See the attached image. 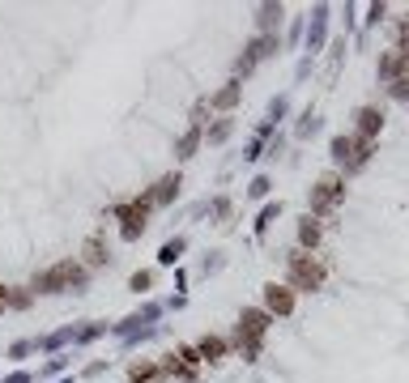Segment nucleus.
I'll list each match as a JSON object with an SVG mask.
<instances>
[{"label":"nucleus","instance_id":"obj_6","mask_svg":"<svg viewBox=\"0 0 409 383\" xmlns=\"http://www.w3.org/2000/svg\"><path fill=\"white\" fill-rule=\"evenodd\" d=\"M358 132H363V141H367V136H376V132H380V111L363 107V111H358Z\"/></svg>","mask_w":409,"mask_h":383},{"label":"nucleus","instance_id":"obj_5","mask_svg":"<svg viewBox=\"0 0 409 383\" xmlns=\"http://www.w3.org/2000/svg\"><path fill=\"white\" fill-rule=\"evenodd\" d=\"M124 222H128V226H124V234H128V239H137V230L145 226V205H141V200H137V205H128V209H124Z\"/></svg>","mask_w":409,"mask_h":383},{"label":"nucleus","instance_id":"obj_2","mask_svg":"<svg viewBox=\"0 0 409 383\" xmlns=\"http://www.w3.org/2000/svg\"><path fill=\"white\" fill-rule=\"evenodd\" d=\"M73 281H81V269L77 264H55L51 273L38 277V290H60V286H73Z\"/></svg>","mask_w":409,"mask_h":383},{"label":"nucleus","instance_id":"obj_7","mask_svg":"<svg viewBox=\"0 0 409 383\" xmlns=\"http://www.w3.org/2000/svg\"><path fill=\"white\" fill-rule=\"evenodd\" d=\"M243 333H248V341L256 345V337L265 333V315H260V311H243Z\"/></svg>","mask_w":409,"mask_h":383},{"label":"nucleus","instance_id":"obj_3","mask_svg":"<svg viewBox=\"0 0 409 383\" xmlns=\"http://www.w3.org/2000/svg\"><path fill=\"white\" fill-rule=\"evenodd\" d=\"M341 192H346V188H341V179H333V175H329V179H320V188L312 192V205H316V209H333V205L341 200Z\"/></svg>","mask_w":409,"mask_h":383},{"label":"nucleus","instance_id":"obj_9","mask_svg":"<svg viewBox=\"0 0 409 383\" xmlns=\"http://www.w3.org/2000/svg\"><path fill=\"white\" fill-rule=\"evenodd\" d=\"M85 260H90V264H102V243H98V239L85 243Z\"/></svg>","mask_w":409,"mask_h":383},{"label":"nucleus","instance_id":"obj_4","mask_svg":"<svg viewBox=\"0 0 409 383\" xmlns=\"http://www.w3.org/2000/svg\"><path fill=\"white\" fill-rule=\"evenodd\" d=\"M265 303H269V311H277V315H290V307H294V298H290L286 286H269V290H265Z\"/></svg>","mask_w":409,"mask_h":383},{"label":"nucleus","instance_id":"obj_10","mask_svg":"<svg viewBox=\"0 0 409 383\" xmlns=\"http://www.w3.org/2000/svg\"><path fill=\"white\" fill-rule=\"evenodd\" d=\"M316 239H320V230L312 222H303V243H316Z\"/></svg>","mask_w":409,"mask_h":383},{"label":"nucleus","instance_id":"obj_11","mask_svg":"<svg viewBox=\"0 0 409 383\" xmlns=\"http://www.w3.org/2000/svg\"><path fill=\"white\" fill-rule=\"evenodd\" d=\"M4 307H9V290L0 286V311H4Z\"/></svg>","mask_w":409,"mask_h":383},{"label":"nucleus","instance_id":"obj_8","mask_svg":"<svg viewBox=\"0 0 409 383\" xmlns=\"http://www.w3.org/2000/svg\"><path fill=\"white\" fill-rule=\"evenodd\" d=\"M222 350H226V345H222L218 337H209V341H201V354H205L209 362H213V358H222Z\"/></svg>","mask_w":409,"mask_h":383},{"label":"nucleus","instance_id":"obj_1","mask_svg":"<svg viewBox=\"0 0 409 383\" xmlns=\"http://www.w3.org/2000/svg\"><path fill=\"white\" fill-rule=\"evenodd\" d=\"M290 281L303 286V290H316V286L324 281V269H320L312 256H294V260H290Z\"/></svg>","mask_w":409,"mask_h":383}]
</instances>
